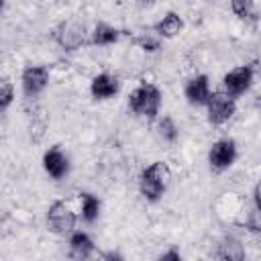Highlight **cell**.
Returning <instances> with one entry per match:
<instances>
[{
	"instance_id": "cell-1",
	"label": "cell",
	"mask_w": 261,
	"mask_h": 261,
	"mask_svg": "<svg viewBox=\"0 0 261 261\" xmlns=\"http://www.w3.org/2000/svg\"><path fill=\"white\" fill-rule=\"evenodd\" d=\"M169 177H171V171H169V167H167L165 161H155V163H151V165L141 173V184H139V186H141V194H143L147 200H151V202L159 200V198L163 196L167 184H169Z\"/></svg>"
},
{
	"instance_id": "cell-2",
	"label": "cell",
	"mask_w": 261,
	"mask_h": 261,
	"mask_svg": "<svg viewBox=\"0 0 261 261\" xmlns=\"http://www.w3.org/2000/svg\"><path fill=\"white\" fill-rule=\"evenodd\" d=\"M128 106L135 114L145 118H155L161 106V92L153 84H143L128 96Z\"/></svg>"
},
{
	"instance_id": "cell-3",
	"label": "cell",
	"mask_w": 261,
	"mask_h": 261,
	"mask_svg": "<svg viewBox=\"0 0 261 261\" xmlns=\"http://www.w3.org/2000/svg\"><path fill=\"white\" fill-rule=\"evenodd\" d=\"M206 108H208V120L212 124H222L234 114L237 104L228 92H212L206 100Z\"/></svg>"
},
{
	"instance_id": "cell-4",
	"label": "cell",
	"mask_w": 261,
	"mask_h": 261,
	"mask_svg": "<svg viewBox=\"0 0 261 261\" xmlns=\"http://www.w3.org/2000/svg\"><path fill=\"white\" fill-rule=\"evenodd\" d=\"M47 224L51 226L53 232L67 234L75 226V214L63 202H53L47 210Z\"/></svg>"
},
{
	"instance_id": "cell-5",
	"label": "cell",
	"mask_w": 261,
	"mask_h": 261,
	"mask_svg": "<svg viewBox=\"0 0 261 261\" xmlns=\"http://www.w3.org/2000/svg\"><path fill=\"white\" fill-rule=\"evenodd\" d=\"M237 157V147H234V141L230 139H222V141H216L208 153V161H210V167L216 169V171H222L226 167L232 165Z\"/></svg>"
},
{
	"instance_id": "cell-6",
	"label": "cell",
	"mask_w": 261,
	"mask_h": 261,
	"mask_svg": "<svg viewBox=\"0 0 261 261\" xmlns=\"http://www.w3.org/2000/svg\"><path fill=\"white\" fill-rule=\"evenodd\" d=\"M253 82V67L249 65H243V67H237V69H230L222 84H224V90L230 94V96H237V94H243L245 90H249Z\"/></svg>"
},
{
	"instance_id": "cell-7",
	"label": "cell",
	"mask_w": 261,
	"mask_h": 261,
	"mask_svg": "<svg viewBox=\"0 0 261 261\" xmlns=\"http://www.w3.org/2000/svg\"><path fill=\"white\" fill-rule=\"evenodd\" d=\"M47 82H49V71L43 65H31L22 71V88H24V94L29 96L43 92Z\"/></svg>"
},
{
	"instance_id": "cell-8",
	"label": "cell",
	"mask_w": 261,
	"mask_h": 261,
	"mask_svg": "<svg viewBox=\"0 0 261 261\" xmlns=\"http://www.w3.org/2000/svg\"><path fill=\"white\" fill-rule=\"evenodd\" d=\"M43 167H45V171L51 175V177H55V179H61L65 173H67V169H69V165H67V157L61 153V149H57V147H51L45 155H43Z\"/></svg>"
},
{
	"instance_id": "cell-9",
	"label": "cell",
	"mask_w": 261,
	"mask_h": 261,
	"mask_svg": "<svg viewBox=\"0 0 261 261\" xmlns=\"http://www.w3.org/2000/svg\"><path fill=\"white\" fill-rule=\"evenodd\" d=\"M90 90H92L94 98L106 100V98H110V96H114L118 92V80L114 75H110V73H100V75H96L92 80Z\"/></svg>"
},
{
	"instance_id": "cell-10",
	"label": "cell",
	"mask_w": 261,
	"mask_h": 261,
	"mask_svg": "<svg viewBox=\"0 0 261 261\" xmlns=\"http://www.w3.org/2000/svg\"><path fill=\"white\" fill-rule=\"evenodd\" d=\"M210 96V84L206 75H196L186 86V98L190 104H206Z\"/></svg>"
},
{
	"instance_id": "cell-11",
	"label": "cell",
	"mask_w": 261,
	"mask_h": 261,
	"mask_svg": "<svg viewBox=\"0 0 261 261\" xmlns=\"http://www.w3.org/2000/svg\"><path fill=\"white\" fill-rule=\"evenodd\" d=\"M69 249H71V257L75 259H86L92 255L94 251V243L86 232H73L69 239Z\"/></svg>"
},
{
	"instance_id": "cell-12",
	"label": "cell",
	"mask_w": 261,
	"mask_h": 261,
	"mask_svg": "<svg viewBox=\"0 0 261 261\" xmlns=\"http://www.w3.org/2000/svg\"><path fill=\"white\" fill-rule=\"evenodd\" d=\"M181 29H184V22H181V18H179L175 12H167V14L163 16V20H159V22L155 24V31H157L161 37H167V39L175 37Z\"/></svg>"
},
{
	"instance_id": "cell-13",
	"label": "cell",
	"mask_w": 261,
	"mask_h": 261,
	"mask_svg": "<svg viewBox=\"0 0 261 261\" xmlns=\"http://www.w3.org/2000/svg\"><path fill=\"white\" fill-rule=\"evenodd\" d=\"M116 39H118V31H116L114 27L104 24V22L96 24L94 35H92V43H94V45H110V43H114Z\"/></svg>"
},
{
	"instance_id": "cell-14",
	"label": "cell",
	"mask_w": 261,
	"mask_h": 261,
	"mask_svg": "<svg viewBox=\"0 0 261 261\" xmlns=\"http://www.w3.org/2000/svg\"><path fill=\"white\" fill-rule=\"evenodd\" d=\"M98 212H100V202H98V198H94L92 194H84V196H82V216H84L88 222H92V220H96Z\"/></svg>"
},
{
	"instance_id": "cell-15",
	"label": "cell",
	"mask_w": 261,
	"mask_h": 261,
	"mask_svg": "<svg viewBox=\"0 0 261 261\" xmlns=\"http://www.w3.org/2000/svg\"><path fill=\"white\" fill-rule=\"evenodd\" d=\"M232 12L239 18H253L255 16V0H232Z\"/></svg>"
},
{
	"instance_id": "cell-16",
	"label": "cell",
	"mask_w": 261,
	"mask_h": 261,
	"mask_svg": "<svg viewBox=\"0 0 261 261\" xmlns=\"http://www.w3.org/2000/svg\"><path fill=\"white\" fill-rule=\"evenodd\" d=\"M159 135L165 139V141H175L177 139V126H175V122L169 118V116H163L161 120H159Z\"/></svg>"
},
{
	"instance_id": "cell-17",
	"label": "cell",
	"mask_w": 261,
	"mask_h": 261,
	"mask_svg": "<svg viewBox=\"0 0 261 261\" xmlns=\"http://www.w3.org/2000/svg\"><path fill=\"white\" fill-rule=\"evenodd\" d=\"M14 98V88L6 77H0V110H4Z\"/></svg>"
},
{
	"instance_id": "cell-18",
	"label": "cell",
	"mask_w": 261,
	"mask_h": 261,
	"mask_svg": "<svg viewBox=\"0 0 261 261\" xmlns=\"http://www.w3.org/2000/svg\"><path fill=\"white\" fill-rule=\"evenodd\" d=\"M139 45H141L145 51H157V49H159V43H157V41H151V39H143V41H139Z\"/></svg>"
},
{
	"instance_id": "cell-19",
	"label": "cell",
	"mask_w": 261,
	"mask_h": 261,
	"mask_svg": "<svg viewBox=\"0 0 261 261\" xmlns=\"http://www.w3.org/2000/svg\"><path fill=\"white\" fill-rule=\"evenodd\" d=\"M161 259H177L179 261V253L177 251H169V253H163Z\"/></svg>"
},
{
	"instance_id": "cell-20",
	"label": "cell",
	"mask_w": 261,
	"mask_h": 261,
	"mask_svg": "<svg viewBox=\"0 0 261 261\" xmlns=\"http://www.w3.org/2000/svg\"><path fill=\"white\" fill-rule=\"evenodd\" d=\"M2 6H4V0H0V10H2Z\"/></svg>"
},
{
	"instance_id": "cell-21",
	"label": "cell",
	"mask_w": 261,
	"mask_h": 261,
	"mask_svg": "<svg viewBox=\"0 0 261 261\" xmlns=\"http://www.w3.org/2000/svg\"><path fill=\"white\" fill-rule=\"evenodd\" d=\"M145 2H149V0H145Z\"/></svg>"
}]
</instances>
